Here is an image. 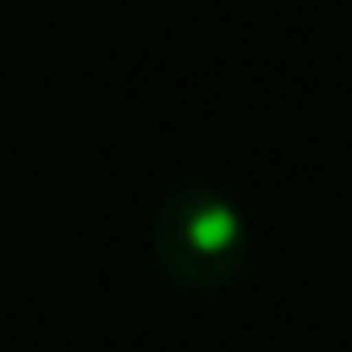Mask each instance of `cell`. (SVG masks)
Masks as SVG:
<instances>
[{"label": "cell", "mask_w": 352, "mask_h": 352, "mask_svg": "<svg viewBox=\"0 0 352 352\" xmlns=\"http://www.w3.org/2000/svg\"><path fill=\"white\" fill-rule=\"evenodd\" d=\"M250 223L232 197L192 183L179 188L152 219V258L183 290H219L245 267Z\"/></svg>", "instance_id": "1"}]
</instances>
